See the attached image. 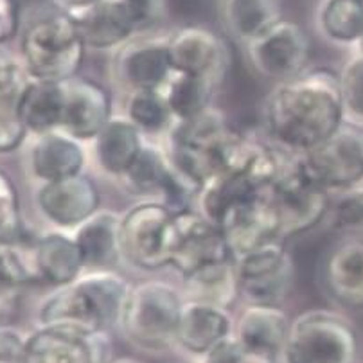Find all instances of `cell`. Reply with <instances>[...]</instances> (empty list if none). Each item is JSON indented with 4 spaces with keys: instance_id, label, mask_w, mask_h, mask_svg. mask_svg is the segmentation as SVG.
<instances>
[{
    "instance_id": "cell-1",
    "label": "cell",
    "mask_w": 363,
    "mask_h": 363,
    "mask_svg": "<svg viewBox=\"0 0 363 363\" xmlns=\"http://www.w3.org/2000/svg\"><path fill=\"white\" fill-rule=\"evenodd\" d=\"M345 121L340 74L331 69L306 70L279 83L264 105V126L275 143L302 155L328 139Z\"/></svg>"
},
{
    "instance_id": "cell-2",
    "label": "cell",
    "mask_w": 363,
    "mask_h": 363,
    "mask_svg": "<svg viewBox=\"0 0 363 363\" xmlns=\"http://www.w3.org/2000/svg\"><path fill=\"white\" fill-rule=\"evenodd\" d=\"M132 284L116 270L83 272L76 281L55 288L40 304L36 320L43 328H62L99 335L119 325Z\"/></svg>"
},
{
    "instance_id": "cell-3",
    "label": "cell",
    "mask_w": 363,
    "mask_h": 363,
    "mask_svg": "<svg viewBox=\"0 0 363 363\" xmlns=\"http://www.w3.org/2000/svg\"><path fill=\"white\" fill-rule=\"evenodd\" d=\"M85 55L76 16L62 8L31 20L20 38V60L33 79L69 82L79 76Z\"/></svg>"
},
{
    "instance_id": "cell-4",
    "label": "cell",
    "mask_w": 363,
    "mask_h": 363,
    "mask_svg": "<svg viewBox=\"0 0 363 363\" xmlns=\"http://www.w3.org/2000/svg\"><path fill=\"white\" fill-rule=\"evenodd\" d=\"M184 294L171 282L150 279L132 286L119 325L128 344L147 354L177 347Z\"/></svg>"
},
{
    "instance_id": "cell-5",
    "label": "cell",
    "mask_w": 363,
    "mask_h": 363,
    "mask_svg": "<svg viewBox=\"0 0 363 363\" xmlns=\"http://www.w3.org/2000/svg\"><path fill=\"white\" fill-rule=\"evenodd\" d=\"M236 130L220 110L213 108L186 121H174L169 132L171 164L184 180L200 193L220 173L221 155Z\"/></svg>"
},
{
    "instance_id": "cell-6",
    "label": "cell",
    "mask_w": 363,
    "mask_h": 363,
    "mask_svg": "<svg viewBox=\"0 0 363 363\" xmlns=\"http://www.w3.org/2000/svg\"><path fill=\"white\" fill-rule=\"evenodd\" d=\"M282 363H358L351 322L329 309H309L291 320Z\"/></svg>"
},
{
    "instance_id": "cell-7",
    "label": "cell",
    "mask_w": 363,
    "mask_h": 363,
    "mask_svg": "<svg viewBox=\"0 0 363 363\" xmlns=\"http://www.w3.org/2000/svg\"><path fill=\"white\" fill-rule=\"evenodd\" d=\"M174 214L177 211L159 200H143L123 214L121 247L128 263L144 272L171 267Z\"/></svg>"
},
{
    "instance_id": "cell-8",
    "label": "cell",
    "mask_w": 363,
    "mask_h": 363,
    "mask_svg": "<svg viewBox=\"0 0 363 363\" xmlns=\"http://www.w3.org/2000/svg\"><path fill=\"white\" fill-rule=\"evenodd\" d=\"M298 169L325 191H347L363 180V123L345 119L335 132L295 157Z\"/></svg>"
},
{
    "instance_id": "cell-9",
    "label": "cell",
    "mask_w": 363,
    "mask_h": 363,
    "mask_svg": "<svg viewBox=\"0 0 363 363\" xmlns=\"http://www.w3.org/2000/svg\"><path fill=\"white\" fill-rule=\"evenodd\" d=\"M160 0H99L74 13L86 49L117 50L159 18Z\"/></svg>"
},
{
    "instance_id": "cell-10",
    "label": "cell",
    "mask_w": 363,
    "mask_h": 363,
    "mask_svg": "<svg viewBox=\"0 0 363 363\" xmlns=\"http://www.w3.org/2000/svg\"><path fill=\"white\" fill-rule=\"evenodd\" d=\"M267 200L274 213L279 241L313 228L324 220L331 207L329 191L306 177L295 159L267 191Z\"/></svg>"
},
{
    "instance_id": "cell-11",
    "label": "cell",
    "mask_w": 363,
    "mask_h": 363,
    "mask_svg": "<svg viewBox=\"0 0 363 363\" xmlns=\"http://www.w3.org/2000/svg\"><path fill=\"white\" fill-rule=\"evenodd\" d=\"M248 56L261 76L284 83L309 70L311 42L297 22L282 18L248 43Z\"/></svg>"
},
{
    "instance_id": "cell-12",
    "label": "cell",
    "mask_w": 363,
    "mask_h": 363,
    "mask_svg": "<svg viewBox=\"0 0 363 363\" xmlns=\"http://www.w3.org/2000/svg\"><path fill=\"white\" fill-rule=\"evenodd\" d=\"M236 270L240 291L248 304L279 306L294 286V261L279 240L236 259Z\"/></svg>"
},
{
    "instance_id": "cell-13",
    "label": "cell",
    "mask_w": 363,
    "mask_h": 363,
    "mask_svg": "<svg viewBox=\"0 0 363 363\" xmlns=\"http://www.w3.org/2000/svg\"><path fill=\"white\" fill-rule=\"evenodd\" d=\"M225 259L234 257L220 227H216L200 211H193L191 207L177 211L171 267L182 277H186L205 264L218 263Z\"/></svg>"
},
{
    "instance_id": "cell-14",
    "label": "cell",
    "mask_w": 363,
    "mask_h": 363,
    "mask_svg": "<svg viewBox=\"0 0 363 363\" xmlns=\"http://www.w3.org/2000/svg\"><path fill=\"white\" fill-rule=\"evenodd\" d=\"M113 74L130 92L160 90L174 74L167 38H133L116 50Z\"/></svg>"
},
{
    "instance_id": "cell-15",
    "label": "cell",
    "mask_w": 363,
    "mask_h": 363,
    "mask_svg": "<svg viewBox=\"0 0 363 363\" xmlns=\"http://www.w3.org/2000/svg\"><path fill=\"white\" fill-rule=\"evenodd\" d=\"M26 363H110L108 335L38 325L28 335Z\"/></svg>"
},
{
    "instance_id": "cell-16",
    "label": "cell",
    "mask_w": 363,
    "mask_h": 363,
    "mask_svg": "<svg viewBox=\"0 0 363 363\" xmlns=\"http://www.w3.org/2000/svg\"><path fill=\"white\" fill-rule=\"evenodd\" d=\"M99 189L85 173L43 182L36 193V205L42 216L60 230H76L99 211Z\"/></svg>"
},
{
    "instance_id": "cell-17",
    "label": "cell",
    "mask_w": 363,
    "mask_h": 363,
    "mask_svg": "<svg viewBox=\"0 0 363 363\" xmlns=\"http://www.w3.org/2000/svg\"><path fill=\"white\" fill-rule=\"evenodd\" d=\"M121 180L132 193L151 196L173 211L187 209L191 194L196 193L174 169L169 155L147 143L132 169Z\"/></svg>"
},
{
    "instance_id": "cell-18",
    "label": "cell",
    "mask_w": 363,
    "mask_h": 363,
    "mask_svg": "<svg viewBox=\"0 0 363 363\" xmlns=\"http://www.w3.org/2000/svg\"><path fill=\"white\" fill-rule=\"evenodd\" d=\"M174 72L193 74L220 83L228 69V49L214 31L187 26L167 36Z\"/></svg>"
},
{
    "instance_id": "cell-19",
    "label": "cell",
    "mask_w": 363,
    "mask_h": 363,
    "mask_svg": "<svg viewBox=\"0 0 363 363\" xmlns=\"http://www.w3.org/2000/svg\"><path fill=\"white\" fill-rule=\"evenodd\" d=\"M112 97L106 86L76 76L65 82V113L62 132L79 143L94 140L112 119Z\"/></svg>"
},
{
    "instance_id": "cell-20",
    "label": "cell",
    "mask_w": 363,
    "mask_h": 363,
    "mask_svg": "<svg viewBox=\"0 0 363 363\" xmlns=\"http://www.w3.org/2000/svg\"><path fill=\"white\" fill-rule=\"evenodd\" d=\"M291 320L281 306L248 304L236 320L234 336L250 354L264 363H277L290 335Z\"/></svg>"
},
{
    "instance_id": "cell-21",
    "label": "cell",
    "mask_w": 363,
    "mask_h": 363,
    "mask_svg": "<svg viewBox=\"0 0 363 363\" xmlns=\"http://www.w3.org/2000/svg\"><path fill=\"white\" fill-rule=\"evenodd\" d=\"M234 328L236 322L232 318L230 309L186 301L178 324L177 347L201 359L221 342L230 338L234 335Z\"/></svg>"
},
{
    "instance_id": "cell-22",
    "label": "cell",
    "mask_w": 363,
    "mask_h": 363,
    "mask_svg": "<svg viewBox=\"0 0 363 363\" xmlns=\"http://www.w3.org/2000/svg\"><path fill=\"white\" fill-rule=\"evenodd\" d=\"M218 227L223 232L234 259L243 257L268 241L277 240V227L267 193L232 207L221 218Z\"/></svg>"
},
{
    "instance_id": "cell-23",
    "label": "cell",
    "mask_w": 363,
    "mask_h": 363,
    "mask_svg": "<svg viewBox=\"0 0 363 363\" xmlns=\"http://www.w3.org/2000/svg\"><path fill=\"white\" fill-rule=\"evenodd\" d=\"M85 166L86 153L83 143L62 130L36 135L29 151L31 173L42 184L82 174Z\"/></svg>"
},
{
    "instance_id": "cell-24",
    "label": "cell",
    "mask_w": 363,
    "mask_h": 363,
    "mask_svg": "<svg viewBox=\"0 0 363 363\" xmlns=\"http://www.w3.org/2000/svg\"><path fill=\"white\" fill-rule=\"evenodd\" d=\"M123 216L116 211L99 209L74 230L79 252L89 270H113L123 257L121 247Z\"/></svg>"
},
{
    "instance_id": "cell-25",
    "label": "cell",
    "mask_w": 363,
    "mask_h": 363,
    "mask_svg": "<svg viewBox=\"0 0 363 363\" xmlns=\"http://www.w3.org/2000/svg\"><path fill=\"white\" fill-rule=\"evenodd\" d=\"M92 143L97 166L113 178H123L132 169L146 146L144 133L124 116L112 117Z\"/></svg>"
},
{
    "instance_id": "cell-26",
    "label": "cell",
    "mask_w": 363,
    "mask_h": 363,
    "mask_svg": "<svg viewBox=\"0 0 363 363\" xmlns=\"http://www.w3.org/2000/svg\"><path fill=\"white\" fill-rule=\"evenodd\" d=\"M324 281L338 304L363 308V238H349L329 252Z\"/></svg>"
},
{
    "instance_id": "cell-27",
    "label": "cell",
    "mask_w": 363,
    "mask_h": 363,
    "mask_svg": "<svg viewBox=\"0 0 363 363\" xmlns=\"http://www.w3.org/2000/svg\"><path fill=\"white\" fill-rule=\"evenodd\" d=\"M22 121L33 135L62 130L65 113V82L29 77L16 97Z\"/></svg>"
},
{
    "instance_id": "cell-28",
    "label": "cell",
    "mask_w": 363,
    "mask_h": 363,
    "mask_svg": "<svg viewBox=\"0 0 363 363\" xmlns=\"http://www.w3.org/2000/svg\"><path fill=\"white\" fill-rule=\"evenodd\" d=\"M35 254L42 284L63 286L85 272V261L74 236L52 230L35 238Z\"/></svg>"
},
{
    "instance_id": "cell-29",
    "label": "cell",
    "mask_w": 363,
    "mask_h": 363,
    "mask_svg": "<svg viewBox=\"0 0 363 363\" xmlns=\"http://www.w3.org/2000/svg\"><path fill=\"white\" fill-rule=\"evenodd\" d=\"M184 279V298L232 309L241 295L236 259L205 264Z\"/></svg>"
},
{
    "instance_id": "cell-30",
    "label": "cell",
    "mask_w": 363,
    "mask_h": 363,
    "mask_svg": "<svg viewBox=\"0 0 363 363\" xmlns=\"http://www.w3.org/2000/svg\"><path fill=\"white\" fill-rule=\"evenodd\" d=\"M223 13L232 35L247 43L282 20L281 0H225Z\"/></svg>"
},
{
    "instance_id": "cell-31",
    "label": "cell",
    "mask_w": 363,
    "mask_h": 363,
    "mask_svg": "<svg viewBox=\"0 0 363 363\" xmlns=\"http://www.w3.org/2000/svg\"><path fill=\"white\" fill-rule=\"evenodd\" d=\"M216 83L193 74L174 72L162 94L174 121H186L213 106Z\"/></svg>"
},
{
    "instance_id": "cell-32",
    "label": "cell",
    "mask_w": 363,
    "mask_h": 363,
    "mask_svg": "<svg viewBox=\"0 0 363 363\" xmlns=\"http://www.w3.org/2000/svg\"><path fill=\"white\" fill-rule=\"evenodd\" d=\"M0 284L11 291L42 284L35 254V238L0 240Z\"/></svg>"
},
{
    "instance_id": "cell-33",
    "label": "cell",
    "mask_w": 363,
    "mask_h": 363,
    "mask_svg": "<svg viewBox=\"0 0 363 363\" xmlns=\"http://www.w3.org/2000/svg\"><path fill=\"white\" fill-rule=\"evenodd\" d=\"M318 28L335 43H358L363 36V4L358 0H324L318 11Z\"/></svg>"
},
{
    "instance_id": "cell-34",
    "label": "cell",
    "mask_w": 363,
    "mask_h": 363,
    "mask_svg": "<svg viewBox=\"0 0 363 363\" xmlns=\"http://www.w3.org/2000/svg\"><path fill=\"white\" fill-rule=\"evenodd\" d=\"M124 110V117L132 121L143 133H160L174 123L166 97L160 90L130 92Z\"/></svg>"
},
{
    "instance_id": "cell-35",
    "label": "cell",
    "mask_w": 363,
    "mask_h": 363,
    "mask_svg": "<svg viewBox=\"0 0 363 363\" xmlns=\"http://www.w3.org/2000/svg\"><path fill=\"white\" fill-rule=\"evenodd\" d=\"M26 236L20 213V196L13 178L0 169V240Z\"/></svg>"
},
{
    "instance_id": "cell-36",
    "label": "cell",
    "mask_w": 363,
    "mask_h": 363,
    "mask_svg": "<svg viewBox=\"0 0 363 363\" xmlns=\"http://www.w3.org/2000/svg\"><path fill=\"white\" fill-rule=\"evenodd\" d=\"M16 97L0 99V155L16 151L29 135L28 126L18 112Z\"/></svg>"
},
{
    "instance_id": "cell-37",
    "label": "cell",
    "mask_w": 363,
    "mask_h": 363,
    "mask_svg": "<svg viewBox=\"0 0 363 363\" xmlns=\"http://www.w3.org/2000/svg\"><path fill=\"white\" fill-rule=\"evenodd\" d=\"M333 227L344 232H363V189L351 187L344 191L331 209Z\"/></svg>"
},
{
    "instance_id": "cell-38",
    "label": "cell",
    "mask_w": 363,
    "mask_h": 363,
    "mask_svg": "<svg viewBox=\"0 0 363 363\" xmlns=\"http://www.w3.org/2000/svg\"><path fill=\"white\" fill-rule=\"evenodd\" d=\"M340 89L344 97L345 113H351L354 121H363V56L356 55L345 63L340 72Z\"/></svg>"
},
{
    "instance_id": "cell-39",
    "label": "cell",
    "mask_w": 363,
    "mask_h": 363,
    "mask_svg": "<svg viewBox=\"0 0 363 363\" xmlns=\"http://www.w3.org/2000/svg\"><path fill=\"white\" fill-rule=\"evenodd\" d=\"M28 79L29 74L22 60L6 49V45H0V99L18 96Z\"/></svg>"
},
{
    "instance_id": "cell-40",
    "label": "cell",
    "mask_w": 363,
    "mask_h": 363,
    "mask_svg": "<svg viewBox=\"0 0 363 363\" xmlns=\"http://www.w3.org/2000/svg\"><path fill=\"white\" fill-rule=\"evenodd\" d=\"M200 363H264V362H261V359L255 358L254 354H250V352H248L247 349L236 340V336L232 335L230 338L221 342L218 347H214L213 351L207 352V354L200 359Z\"/></svg>"
},
{
    "instance_id": "cell-41",
    "label": "cell",
    "mask_w": 363,
    "mask_h": 363,
    "mask_svg": "<svg viewBox=\"0 0 363 363\" xmlns=\"http://www.w3.org/2000/svg\"><path fill=\"white\" fill-rule=\"evenodd\" d=\"M28 336L18 329L0 325V363H26Z\"/></svg>"
},
{
    "instance_id": "cell-42",
    "label": "cell",
    "mask_w": 363,
    "mask_h": 363,
    "mask_svg": "<svg viewBox=\"0 0 363 363\" xmlns=\"http://www.w3.org/2000/svg\"><path fill=\"white\" fill-rule=\"evenodd\" d=\"M20 28L18 0H0V45L13 40Z\"/></svg>"
},
{
    "instance_id": "cell-43",
    "label": "cell",
    "mask_w": 363,
    "mask_h": 363,
    "mask_svg": "<svg viewBox=\"0 0 363 363\" xmlns=\"http://www.w3.org/2000/svg\"><path fill=\"white\" fill-rule=\"evenodd\" d=\"M15 294L16 291L8 290V288L0 284V325H4L6 317H8L9 309H11V301Z\"/></svg>"
},
{
    "instance_id": "cell-44",
    "label": "cell",
    "mask_w": 363,
    "mask_h": 363,
    "mask_svg": "<svg viewBox=\"0 0 363 363\" xmlns=\"http://www.w3.org/2000/svg\"><path fill=\"white\" fill-rule=\"evenodd\" d=\"M96 2H99V0H58L60 8L72 13V15L74 13H79L83 11V9L90 8V6H94Z\"/></svg>"
},
{
    "instance_id": "cell-45",
    "label": "cell",
    "mask_w": 363,
    "mask_h": 363,
    "mask_svg": "<svg viewBox=\"0 0 363 363\" xmlns=\"http://www.w3.org/2000/svg\"><path fill=\"white\" fill-rule=\"evenodd\" d=\"M110 363H143L135 358H130V356H124V358H117V359H110Z\"/></svg>"
},
{
    "instance_id": "cell-46",
    "label": "cell",
    "mask_w": 363,
    "mask_h": 363,
    "mask_svg": "<svg viewBox=\"0 0 363 363\" xmlns=\"http://www.w3.org/2000/svg\"><path fill=\"white\" fill-rule=\"evenodd\" d=\"M356 47H358V55L363 56V36L358 40V43H356Z\"/></svg>"
},
{
    "instance_id": "cell-47",
    "label": "cell",
    "mask_w": 363,
    "mask_h": 363,
    "mask_svg": "<svg viewBox=\"0 0 363 363\" xmlns=\"http://www.w3.org/2000/svg\"><path fill=\"white\" fill-rule=\"evenodd\" d=\"M358 2H359V4H363V0H358Z\"/></svg>"
}]
</instances>
